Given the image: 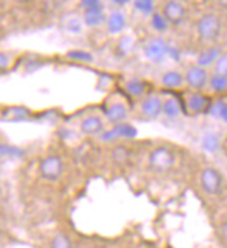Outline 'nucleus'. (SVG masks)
Here are the masks:
<instances>
[{
	"mask_svg": "<svg viewBox=\"0 0 227 248\" xmlns=\"http://www.w3.org/2000/svg\"><path fill=\"white\" fill-rule=\"evenodd\" d=\"M135 9L143 16H153L155 14V3L151 0H140L133 3Z\"/></svg>",
	"mask_w": 227,
	"mask_h": 248,
	"instance_id": "obj_22",
	"label": "nucleus"
},
{
	"mask_svg": "<svg viewBox=\"0 0 227 248\" xmlns=\"http://www.w3.org/2000/svg\"><path fill=\"white\" fill-rule=\"evenodd\" d=\"M176 164L174 153L167 147H158L148 156V165L156 172H165Z\"/></svg>",
	"mask_w": 227,
	"mask_h": 248,
	"instance_id": "obj_2",
	"label": "nucleus"
},
{
	"mask_svg": "<svg viewBox=\"0 0 227 248\" xmlns=\"http://www.w3.org/2000/svg\"><path fill=\"white\" fill-rule=\"evenodd\" d=\"M220 6H223V8H227V2H220Z\"/></svg>",
	"mask_w": 227,
	"mask_h": 248,
	"instance_id": "obj_33",
	"label": "nucleus"
},
{
	"mask_svg": "<svg viewBox=\"0 0 227 248\" xmlns=\"http://www.w3.org/2000/svg\"><path fill=\"white\" fill-rule=\"evenodd\" d=\"M112 133L115 138H133L136 136V129L128 123H121L112 129Z\"/></svg>",
	"mask_w": 227,
	"mask_h": 248,
	"instance_id": "obj_17",
	"label": "nucleus"
},
{
	"mask_svg": "<svg viewBox=\"0 0 227 248\" xmlns=\"http://www.w3.org/2000/svg\"><path fill=\"white\" fill-rule=\"evenodd\" d=\"M67 56L73 61H78V62H93L94 61L93 55L85 50H70L67 53Z\"/></svg>",
	"mask_w": 227,
	"mask_h": 248,
	"instance_id": "obj_26",
	"label": "nucleus"
},
{
	"mask_svg": "<svg viewBox=\"0 0 227 248\" xmlns=\"http://www.w3.org/2000/svg\"><path fill=\"white\" fill-rule=\"evenodd\" d=\"M40 174L49 182H56L64 174V160L58 155H49L40 162Z\"/></svg>",
	"mask_w": 227,
	"mask_h": 248,
	"instance_id": "obj_3",
	"label": "nucleus"
},
{
	"mask_svg": "<svg viewBox=\"0 0 227 248\" xmlns=\"http://www.w3.org/2000/svg\"><path fill=\"white\" fill-rule=\"evenodd\" d=\"M226 73H227V53H223L220 59L217 61L215 74H223V76H226Z\"/></svg>",
	"mask_w": 227,
	"mask_h": 248,
	"instance_id": "obj_28",
	"label": "nucleus"
},
{
	"mask_svg": "<svg viewBox=\"0 0 227 248\" xmlns=\"http://www.w3.org/2000/svg\"><path fill=\"white\" fill-rule=\"evenodd\" d=\"M185 82V78L179 71H167L162 76V85L167 88H180Z\"/></svg>",
	"mask_w": 227,
	"mask_h": 248,
	"instance_id": "obj_16",
	"label": "nucleus"
},
{
	"mask_svg": "<svg viewBox=\"0 0 227 248\" xmlns=\"http://www.w3.org/2000/svg\"><path fill=\"white\" fill-rule=\"evenodd\" d=\"M223 55V50H221V47L215 46V47H211L208 48V50H205L203 53H200L198 58H197V67H201V68H205L212 65V64H215V62L220 59V56Z\"/></svg>",
	"mask_w": 227,
	"mask_h": 248,
	"instance_id": "obj_12",
	"label": "nucleus"
},
{
	"mask_svg": "<svg viewBox=\"0 0 227 248\" xmlns=\"http://www.w3.org/2000/svg\"><path fill=\"white\" fill-rule=\"evenodd\" d=\"M50 248H73V244L65 234H56V236L50 241Z\"/></svg>",
	"mask_w": 227,
	"mask_h": 248,
	"instance_id": "obj_25",
	"label": "nucleus"
},
{
	"mask_svg": "<svg viewBox=\"0 0 227 248\" xmlns=\"http://www.w3.org/2000/svg\"><path fill=\"white\" fill-rule=\"evenodd\" d=\"M162 100L158 95H150L141 105V112L147 118H158L162 114Z\"/></svg>",
	"mask_w": 227,
	"mask_h": 248,
	"instance_id": "obj_11",
	"label": "nucleus"
},
{
	"mask_svg": "<svg viewBox=\"0 0 227 248\" xmlns=\"http://www.w3.org/2000/svg\"><path fill=\"white\" fill-rule=\"evenodd\" d=\"M83 11V24L86 28H98L105 21V12L102 2L97 0H85L81 2Z\"/></svg>",
	"mask_w": 227,
	"mask_h": 248,
	"instance_id": "obj_5",
	"label": "nucleus"
},
{
	"mask_svg": "<svg viewBox=\"0 0 227 248\" xmlns=\"http://www.w3.org/2000/svg\"><path fill=\"white\" fill-rule=\"evenodd\" d=\"M170 24L167 23V20L163 18L162 14H158V12H155L153 16H151V28H153L156 32H165L168 29Z\"/></svg>",
	"mask_w": 227,
	"mask_h": 248,
	"instance_id": "obj_24",
	"label": "nucleus"
},
{
	"mask_svg": "<svg viewBox=\"0 0 227 248\" xmlns=\"http://www.w3.org/2000/svg\"><path fill=\"white\" fill-rule=\"evenodd\" d=\"M213 114L217 117H220L221 120H224L227 123V105L226 103H218L215 106V110H213Z\"/></svg>",
	"mask_w": 227,
	"mask_h": 248,
	"instance_id": "obj_29",
	"label": "nucleus"
},
{
	"mask_svg": "<svg viewBox=\"0 0 227 248\" xmlns=\"http://www.w3.org/2000/svg\"><path fill=\"white\" fill-rule=\"evenodd\" d=\"M105 130V123L103 120L97 117V115H90L82 120L81 123V132L83 135H102Z\"/></svg>",
	"mask_w": 227,
	"mask_h": 248,
	"instance_id": "obj_10",
	"label": "nucleus"
},
{
	"mask_svg": "<svg viewBox=\"0 0 227 248\" xmlns=\"http://www.w3.org/2000/svg\"><path fill=\"white\" fill-rule=\"evenodd\" d=\"M146 82L143 80H130L126 83V91L133 97H141L146 93Z\"/></svg>",
	"mask_w": 227,
	"mask_h": 248,
	"instance_id": "obj_20",
	"label": "nucleus"
},
{
	"mask_svg": "<svg viewBox=\"0 0 227 248\" xmlns=\"http://www.w3.org/2000/svg\"><path fill=\"white\" fill-rule=\"evenodd\" d=\"M208 105H209L208 97H205L200 93H194L188 97V108L195 114H200V112H203V110H206Z\"/></svg>",
	"mask_w": 227,
	"mask_h": 248,
	"instance_id": "obj_15",
	"label": "nucleus"
},
{
	"mask_svg": "<svg viewBox=\"0 0 227 248\" xmlns=\"http://www.w3.org/2000/svg\"><path fill=\"white\" fill-rule=\"evenodd\" d=\"M226 76H227V73H226Z\"/></svg>",
	"mask_w": 227,
	"mask_h": 248,
	"instance_id": "obj_35",
	"label": "nucleus"
},
{
	"mask_svg": "<svg viewBox=\"0 0 227 248\" xmlns=\"http://www.w3.org/2000/svg\"><path fill=\"white\" fill-rule=\"evenodd\" d=\"M132 46H133V41L130 36H123V38L118 41V52L121 55H128L130 52Z\"/></svg>",
	"mask_w": 227,
	"mask_h": 248,
	"instance_id": "obj_27",
	"label": "nucleus"
},
{
	"mask_svg": "<svg viewBox=\"0 0 227 248\" xmlns=\"http://www.w3.org/2000/svg\"><path fill=\"white\" fill-rule=\"evenodd\" d=\"M200 185L201 189L206 195L215 197L223 191V176L221 172L215 168H206L200 174Z\"/></svg>",
	"mask_w": 227,
	"mask_h": 248,
	"instance_id": "obj_4",
	"label": "nucleus"
},
{
	"mask_svg": "<svg viewBox=\"0 0 227 248\" xmlns=\"http://www.w3.org/2000/svg\"><path fill=\"white\" fill-rule=\"evenodd\" d=\"M23 156V150L11 144H0V159H18Z\"/></svg>",
	"mask_w": 227,
	"mask_h": 248,
	"instance_id": "obj_18",
	"label": "nucleus"
},
{
	"mask_svg": "<svg viewBox=\"0 0 227 248\" xmlns=\"http://www.w3.org/2000/svg\"><path fill=\"white\" fill-rule=\"evenodd\" d=\"M162 16H163V18L167 20L168 24L179 26V24H182L185 21L186 8L179 2H167V3H163Z\"/></svg>",
	"mask_w": 227,
	"mask_h": 248,
	"instance_id": "obj_7",
	"label": "nucleus"
},
{
	"mask_svg": "<svg viewBox=\"0 0 227 248\" xmlns=\"http://www.w3.org/2000/svg\"><path fill=\"white\" fill-rule=\"evenodd\" d=\"M218 147H220V140H218V136L215 133L205 135V138H203V150L212 153V152L218 150Z\"/></svg>",
	"mask_w": 227,
	"mask_h": 248,
	"instance_id": "obj_23",
	"label": "nucleus"
},
{
	"mask_svg": "<svg viewBox=\"0 0 227 248\" xmlns=\"http://www.w3.org/2000/svg\"><path fill=\"white\" fill-rule=\"evenodd\" d=\"M105 114H106V118L112 123V124H121L124 123L126 120H128V115H129V110L128 108H126L124 103L121 102H115V103H111L106 110H105Z\"/></svg>",
	"mask_w": 227,
	"mask_h": 248,
	"instance_id": "obj_9",
	"label": "nucleus"
},
{
	"mask_svg": "<svg viewBox=\"0 0 227 248\" xmlns=\"http://www.w3.org/2000/svg\"><path fill=\"white\" fill-rule=\"evenodd\" d=\"M211 88L215 93L227 91V76H223V74H213L211 78Z\"/></svg>",
	"mask_w": 227,
	"mask_h": 248,
	"instance_id": "obj_21",
	"label": "nucleus"
},
{
	"mask_svg": "<svg viewBox=\"0 0 227 248\" xmlns=\"http://www.w3.org/2000/svg\"><path fill=\"white\" fill-rule=\"evenodd\" d=\"M168 48L170 47L165 43V40L161 38V36H156V38L148 40L144 46V55L151 62H162L163 58L168 55Z\"/></svg>",
	"mask_w": 227,
	"mask_h": 248,
	"instance_id": "obj_6",
	"label": "nucleus"
},
{
	"mask_svg": "<svg viewBox=\"0 0 227 248\" xmlns=\"http://www.w3.org/2000/svg\"><path fill=\"white\" fill-rule=\"evenodd\" d=\"M220 230H221V236H223V239L227 242V221L223 222L221 227H220Z\"/></svg>",
	"mask_w": 227,
	"mask_h": 248,
	"instance_id": "obj_32",
	"label": "nucleus"
},
{
	"mask_svg": "<svg viewBox=\"0 0 227 248\" xmlns=\"http://www.w3.org/2000/svg\"><path fill=\"white\" fill-rule=\"evenodd\" d=\"M68 31L70 32H73V33H79L81 31H82V23L79 21V20H71L70 23H68Z\"/></svg>",
	"mask_w": 227,
	"mask_h": 248,
	"instance_id": "obj_30",
	"label": "nucleus"
},
{
	"mask_svg": "<svg viewBox=\"0 0 227 248\" xmlns=\"http://www.w3.org/2000/svg\"><path fill=\"white\" fill-rule=\"evenodd\" d=\"M106 24H108V31L111 33H121L126 28V17L120 11H114L108 17Z\"/></svg>",
	"mask_w": 227,
	"mask_h": 248,
	"instance_id": "obj_14",
	"label": "nucleus"
},
{
	"mask_svg": "<svg viewBox=\"0 0 227 248\" xmlns=\"http://www.w3.org/2000/svg\"><path fill=\"white\" fill-rule=\"evenodd\" d=\"M209 80V76H208V71L201 67H191L188 71H186V76H185V82L188 83L189 88L193 90H203L206 83Z\"/></svg>",
	"mask_w": 227,
	"mask_h": 248,
	"instance_id": "obj_8",
	"label": "nucleus"
},
{
	"mask_svg": "<svg viewBox=\"0 0 227 248\" xmlns=\"http://www.w3.org/2000/svg\"><path fill=\"white\" fill-rule=\"evenodd\" d=\"M9 64H11V58H9L6 53L0 52V71L6 70V68L9 67Z\"/></svg>",
	"mask_w": 227,
	"mask_h": 248,
	"instance_id": "obj_31",
	"label": "nucleus"
},
{
	"mask_svg": "<svg viewBox=\"0 0 227 248\" xmlns=\"http://www.w3.org/2000/svg\"><path fill=\"white\" fill-rule=\"evenodd\" d=\"M162 112L168 118H176L180 114V105L176 98H168L162 103Z\"/></svg>",
	"mask_w": 227,
	"mask_h": 248,
	"instance_id": "obj_19",
	"label": "nucleus"
},
{
	"mask_svg": "<svg viewBox=\"0 0 227 248\" xmlns=\"http://www.w3.org/2000/svg\"><path fill=\"white\" fill-rule=\"evenodd\" d=\"M90 248H105V247H100V245H93V247H90Z\"/></svg>",
	"mask_w": 227,
	"mask_h": 248,
	"instance_id": "obj_34",
	"label": "nucleus"
},
{
	"mask_svg": "<svg viewBox=\"0 0 227 248\" xmlns=\"http://www.w3.org/2000/svg\"><path fill=\"white\" fill-rule=\"evenodd\" d=\"M5 121H24L31 117V110L24 106H11L2 114Z\"/></svg>",
	"mask_w": 227,
	"mask_h": 248,
	"instance_id": "obj_13",
	"label": "nucleus"
},
{
	"mask_svg": "<svg viewBox=\"0 0 227 248\" xmlns=\"http://www.w3.org/2000/svg\"><path fill=\"white\" fill-rule=\"evenodd\" d=\"M197 33L203 43H213L215 40H218L221 33L220 18L215 14H212V12L203 14L197 21Z\"/></svg>",
	"mask_w": 227,
	"mask_h": 248,
	"instance_id": "obj_1",
	"label": "nucleus"
}]
</instances>
